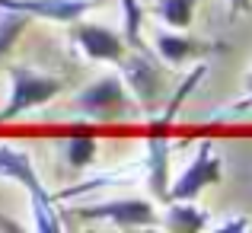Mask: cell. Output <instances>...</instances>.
I'll use <instances>...</instances> for the list:
<instances>
[{
  "label": "cell",
  "mask_w": 252,
  "mask_h": 233,
  "mask_svg": "<svg viewBox=\"0 0 252 233\" xmlns=\"http://www.w3.org/2000/svg\"><path fill=\"white\" fill-rule=\"evenodd\" d=\"M0 176L16 182L19 189H26L32 221H35L38 233H61V221H58V211H55V195L45 189L42 176H38L35 163H32V157L26 150L0 144Z\"/></svg>",
  "instance_id": "cell-1"
},
{
  "label": "cell",
  "mask_w": 252,
  "mask_h": 233,
  "mask_svg": "<svg viewBox=\"0 0 252 233\" xmlns=\"http://www.w3.org/2000/svg\"><path fill=\"white\" fill-rule=\"evenodd\" d=\"M70 109L86 118H96V122H122V118H131L137 112V102L128 93L122 77L105 74V77L93 80V83H86L70 99Z\"/></svg>",
  "instance_id": "cell-2"
},
{
  "label": "cell",
  "mask_w": 252,
  "mask_h": 233,
  "mask_svg": "<svg viewBox=\"0 0 252 233\" xmlns=\"http://www.w3.org/2000/svg\"><path fill=\"white\" fill-rule=\"evenodd\" d=\"M58 93H64L61 77L38 74V70L26 67V64L10 67V96H6V105L0 109V125L26 115V112L38 109V105H48Z\"/></svg>",
  "instance_id": "cell-3"
},
{
  "label": "cell",
  "mask_w": 252,
  "mask_h": 233,
  "mask_svg": "<svg viewBox=\"0 0 252 233\" xmlns=\"http://www.w3.org/2000/svg\"><path fill=\"white\" fill-rule=\"evenodd\" d=\"M122 77L125 86H128V93L134 96L137 105H144V109H154L157 102L163 99V86H166V80H163V67L157 64V58L147 55V48L144 45H134V51H125L122 55Z\"/></svg>",
  "instance_id": "cell-4"
},
{
  "label": "cell",
  "mask_w": 252,
  "mask_h": 233,
  "mask_svg": "<svg viewBox=\"0 0 252 233\" xmlns=\"http://www.w3.org/2000/svg\"><path fill=\"white\" fill-rule=\"evenodd\" d=\"M223 179V157H217L214 141H201L198 157L182 169L176 182H169L166 201H195L204 189L217 185Z\"/></svg>",
  "instance_id": "cell-5"
},
{
  "label": "cell",
  "mask_w": 252,
  "mask_h": 233,
  "mask_svg": "<svg viewBox=\"0 0 252 233\" xmlns=\"http://www.w3.org/2000/svg\"><path fill=\"white\" fill-rule=\"evenodd\" d=\"M77 217L86 221H102L118 230H141L157 224V208L147 198H109L102 204H90V208H77Z\"/></svg>",
  "instance_id": "cell-6"
},
{
  "label": "cell",
  "mask_w": 252,
  "mask_h": 233,
  "mask_svg": "<svg viewBox=\"0 0 252 233\" xmlns=\"http://www.w3.org/2000/svg\"><path fill=\"white\" fill-rule=\"evenodd\" d=\"M102 0H0V10L6 13H19V16H29V19H48V23H77L83 19L90 10Z\"/></svg>",
  "instance_id": "cell-7"
},
{
  "label": "cell",
  "mask_w": 252,
  "mask_h": 233,
  "mask_svg": "<svg viewBox=\"0 0 252 233\" xmlns=\"http://www.w3.org/2000/svg\"><path fill=\"white\" fill-rule=\"evenodd\" d=\"M70 26H74V29H70L74 42L80 45V51L90 58V61L118 64V61H122V55L128 51V42H125L115 29H109V26L83 23V19H77V23H70Z\"/></svg>",
  "instance_id": "cell-8"
},
{
  "label": "cell",
  "mask_w": 252,
  "mask_h": 233,
  "mask_svg": "<svg viewBox=\"0 0 252 233\" xmlns=\"http://www.w3.org/2000/svg\"><path fill=\"white\" fill-rule=\"evenodd\" d=\"M169 137L163 128H154V134L147 137V154H144V179H147V189L157 201H166L169 192Z\"/></svg>",
  "instance_id": "cell-9"
},
{
  "label": "cell",
  "mask_w": 252,
  "mask_h": 233,
  "mask_svg": "<svg viewBox=\"0 0 252 233\" xmlns=\"http://www.w3.org/2000/svg\"><path fill=\"white\" fill-rule=\"evenodd\" d=\"M154 45H157V55L166 64H172V67L204 55V51H211L208 42H201V38H195V35H185V29H166V26L154 35Z\"/></svg>",
  "instance_id": "cell-10"
},
{
  "label": "cell",
  "mask_w": 252,
  "mask_h": 233,
  "mask_svg": "<svg viewBox=\"0 0 252 233\" xmlns=\"http://www.w3.org/2000/svg\"><path fill=\"white\" fill-rule=\"evenodd\" d=\"M211 214L201 211L198 204L191 201H169V211L163 217V227L172 233H198V230H208Z\"/></svg>",
  "instance_id": "cell-11"
},
{
  "label": "cell",
  "mask_w": 252,
  "mask_h": 233,
  "mask_svg": "<svg viewBox=\"0 0 252 233\" xmlns=\"http://www.w3.org/2000/svg\"><path fill=\"white\" fill-rule=\"evenodd\" d=\"M96 150H99V141H96V134L86 131V128H77V131H70V134L64 137V160L80 172L93 166Z\"/></svg>",
  "instance_id": "cell-12"
},
{
  "label": "cell",
  "mask_w": 252,
  "mask_h": 233,
  "mask_svg": "<svg viewBox=\"0 0 252 233\" xmlns=\"http://www.w3.org/2000/svg\"><path fill=\"white\" fill-rule=\"evenodd\" d=\"M195 3L198 0H160L157 16L163 19L166 29H189L191 16H195Z\"/></svg>",
  "instance_id": "cell-13"
},
{
  "label": "cell",
  "mask_w": 252,
  "mask_h": 233,
  "mask_svg": "<svg viewBox=\"0 0 252 233\" xmlns=\"http://www.w3.org/2000/svg\"><path fill=\"white\" fill-rule=\"evenodd\" d=\"M26 26H29V16H19V13H6L3 10V16H0V61H3V55L19 42V35L26 32Z\"/></svg>",
  "instance_id": "cell-14"
},
{
  "label": "cell",
  "mask_w": 252,
  "mask_h": 233,
  "mask_svg": "<svg viewBox=\"0 0 252 233\" xmlns=\"http://www.w3.org/2000/svg\"><path fill=\"white\" fill-rule=\"evenodd\" d=\"M122 13H125V42L134 48V45H141V26H144L141 0H122Z\"/></svg>",
  "instance_id": "cell-15"
},
{
  "label": "cell",
  "mask_w": 252,
  "mask_h": 233,
  "mask_svg": "<svg viewBox=\"0 0 252 233\" xmlns=\"http://www.w3.org/2000/svg\"><path fill=\"white\" fill-rule=\"evenodd\" d=\"M246 109H252V74H249V80H246V96H243L240 102L233 105V112H246Z\"/></svg>",
  "instance_id": "cell-16"
},
{
  "label": "cell",
  "mask_w": 252,
  "mask_h": 233,
  "mask_svg": "<svg viewBox=\"0 0 252 233\" xmlns=\"http://www.w3.org/2000/svg\"><path fill=\"white\" fill-rule=\"evenodd\" d=\"M230 10H233V13H243V10H252V0H230Z\"/></svg>",
  "instance_id": "cell-17"
},
{
  "label": "cell",
  "mask_w": 252,
  "mask_h": 233,
  "mask_svg": "<svg viewBox=\"0 0 252 233\" xmlns=\"http://www.w3.org/2000/svg\"><path fill=\"white\" fill-rule=\"evenodd\" d=\"M0 230H19V227H16V224H10L6 217H0Z\"/></svg>",
  "instance_id": "cell-18"
}]
</instances>
